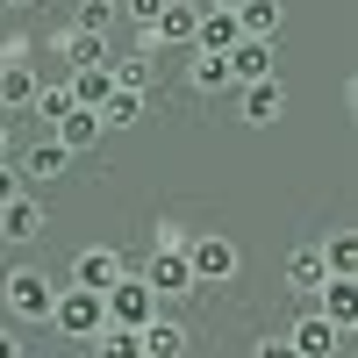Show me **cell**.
<instances>
[{
	"label": "cell",
	"instance_id": "obj_31",
	"mask_svg": "<svg viewBox=\"0 0 358 358\" xmlns=\"http://www.w3.org/2000/svg\"><path fill=\"white\" fill-rule=\"evenodd\" d=\"M251 358H294V344H287V337H258Z\"/></svg>",
	"mask_w": 358,
	"mask_h": 358
},
{
	"label": "cell",
	"instance_id": "obj_34",
	"mask_svg": "<svg viewBox=\"0 0 358 358\" xmlns=\"http://www.w3.org/2000/svg\"><path fill=\"white\" fill-rule=\"evenodd\" d=\"M0 8H36V0H0Z\"/></svg>",
	"mask_w": 358,
	"mask_h": 358
},
{
	"label": "cell",
	"instance_id": "obj_10",
	"mask_svg": "<svg viewBox=\"0 0 358 358\" xmlns=\"http://www.w3.org/2000/svg\"><path fill=\"white\" fill-rule=\"evenodd\" d=\"M308 308H315V315H330L337 330L351 337V330H358V280H344V273H330V280L315 287V301H308Z\"/></svg>",
	"mask_w": 358,
	"mask_h": 358
},
{
	"label": "cell",
	"instance_id": "obj_9",
	"mask_svg": "<svg viewBox=\"0 0 358 358\" xmlns=\"http://www.w3.org/2000/svg\"><path fill=\"white\" fill-rule=\"evenodd\" d=\"M287 344H294V358H337L344 330H337L330 315H315V308H301V315H294V330H287Z\"/></svg>",
	"mask_w": 358,
	"mask_h": 358
},
{
	"label": "cell",
	"instance_id": "obj_25",
	"mask_svg": "<svg viewBox=\"0 0 358 358\" xmlns=\"http://www.w3.org/2000/svg\"><path fill=\"white\" fill-rule=\"evenodd\" d=\"M36 86H43V79H36V72H29L22 57H15V65L0 72V108H29V101H36Z\"/></svg>",
	"mask_w": 358,
	"mask_h": 358
},
{
	"label": "cell",
	"instance_id": "obj_6",
	"mask_svg": "<svg viewBox=\"0 0 358 358\" xmlns=\"http://www.w3.org/2000/svg\"><path fill=\"white\" fill-rule=\"evenodd\" d=\"M236 115H244L251 129H273L280 115H287V86H280V72H273V79H244V86H236Z\"/></svg>",
	"mask_w": 358,
	"mask_h": 358
},
{
	"label": "cell",
	"instance_id": "obj_3",
	"mask_svg": "<svg viewBox=\"0 0 358 358\" xmlns=\"http://www.w3.org/2000/svg\"><path fill=\"white\" fill-rule=\"evenodd\" d=\"M187 265H194V287H229L236 265H244V251L208 229V236H187Z\"/></svg>",
	"mask_w": 358,
	"mask_h": 358
},
{
	"label": "cell",
	"instance_id": "obj_17",
	"mask_svg": "<svg viewBox=\"0 0 358 358\" xmlns=\"http://www.w3.org/2000/svg\"><path fill=\"white\" fill-rule=\"evenodd\" d=\"M187 86H194L201 101L229 94V57H222V50H187Z\"/></svg>",
	"mask_w": 358,
	"mask_h": 358
},
{
	"label": "cell",
	"instance_id": "obj_20",
	"mask_svg": "<svg viewBox=\"0 0 358 358\" xmlns=\"http://www.w3.org/2000/svg\"><path fill=\"white\" fill-rule=\"evenodd\" d=\"M280 22H287L280 0H236V29H244V36H265V43H273Z\"/></svg>",
	"mask_w": 358,
	"mask_h": 358
},
{
	"label": "cell",
	"instance_id": "obj_23",
	"mask_svg": "<svg viewBox=\"0 0 358 358\" xmlns=\"http://www.w3.org/2000/svg\"><path fill=\"white\" fill-rule=\"evenodd\" d=\"M65 86H72V101H79V108H101V101H108V86H115V72H108V65H86V72H65Z\"/></svg>",
	"mask_w": 358,
	"mask_h": 358
},
{
	"label": "cell",
	"instance_id": "obj_14",
	"mask_svg": "<svg viewBox=\"0 0 358 358\" xmlns=\"http://www.w3.org/2000/svg\"><path fill=\"white\" fill-rule=\"evenodd\" d=\"M136 344H143V358H187V322L158 308V315L136 330Z\"/></svg>",
	"mask_w": 358,
	"mask_h": 358
},
{
	"label": "cell",
	"instance_id": "obj_4",
	"mask_svg": "<svg viewBox=\"0 0 358 358\" xmlns=\"http://www.w3.org/2000/svg\"><path fill=\"white\" fill-rule=\"evenodd\" d=\"M143 287L158 294V301H187L194 294V265H187V244H158L143 258Z\"/></svg>",
	"mask_w": 358,
	"mask_h": 358
},
{
	"label": "cell",
	"instance_id": "obj_28",
	"mask_svg": "<svg viewBox=\"0 0 358 358\" xmlns=\"http://www.w3.org/2000/svg\"><path fill=\"white\" fill-rule=\"evenodd\" d=\"M158 8H165V0H115V15H122L129 29H151V22H158Z\"/></svg>",
	"mask_w": 358,
	"mask_h": 358
},
{
	"label": "cell",
	"instance_id": "obj_7",
	"mask_svg": "<svg viewBox=\"0 0 358 358\" xmlns=\"http://www.w3.org/2000/svg\"><path fill=\"white\" fill-rule=\"evenodd\" d=\"M15 172L29 179V187H50V179L72 172V151H65L57 136H36V143H22V151H15Z\"/></svg>",
	"mask_w": 358,
	"mask_h": 358
},
{
	"label": "cell",
	"instance_id": "obj_22",
	"mask_svg": "<svg viewBox=\"0 0 358 358\" xmlns=\"http://www.w3.org/2000/svg\"><path fill=\"white\" fill-rule=\"evenodd\" d=\"M108 72H115V86H136V94H151V79H158L151 50H122V57H108Z\"/></svg>",
	"mask_w": 358,
	"mask_h": 358
},
{
	"label": "cell",
	"instance_id": "obj_30",
	"mask_svg": "<svg viewBox=\"0 0 358 358\" xmlns=\"http://www.w3.org/2000/svg\"><path fill=\"white\" fill-rule=\"evenodd\" d=\"M0 358H29L22 351V322H0Z\"/></svg>",
	"mask_w": 358,
	"mask_h": 358
},
{
	"label": "cell",
	"instance_id": "obj_11",
	"mask_svg": "<svg viewBox=\"0 0 358 358\" xmlns=\"http://www.w3.org/2000/svg\"><path fill=\"white\" fill-rule=\"evenodd\" d=\"M43 229H50V215H43V201L29 194V187H22L8 208H0V236H8V244H36Z\"/></svg>",
	"mask_w": 358,
	"mask_h": 358
},
{
	"label": "cell",
	"instance_id": "obj_26",
	"mask_svg": "<svg viewBox=\"0 0 358 358\" xmlns=\"http://www.w3.org/2000/svg\"><path fill=\"white\" fill-rule=\"evenodd\" d=\"M115 22H122L115 0H79V8H72V29H94V36H115Z\"/></svg>",
	"mask_w": 358,
	"mask_h": 358
},
{
	"label": "cell",
	"instance_id": "obj_8",
	"mask_svg": "<svg viewBox=\"0 0 358 358\" xmlns=\"http://www.w3.org/2000/svg\"><path fill=\"white\" fill-rule=\"evenodd\" d=\"M122 273H129V258L115 251V244H86V251L72 258V287H94V294H108Z\"/></svg>",
	"mask_w": 358,
	"mask_h": 358
},
{
	"label": "cell",
	"instance_id": "obj_13",
	"mask_svg": "<svg viewBox=\"0 0 358 358\" xmlns=\"http://www.w3.org/2000/svg\"><path fill=\"white\" fill-rule=\"evenodd\" d=\"M322 280H330L322 251H315V244H294V251H287V294H294V301H315Z\"/></svg>",
	"mask_w": 358,
	"mask_h": 358
},
{
	"label": "cell",
	"instance_id": "obj_18",
	"mask_svg": "<svg viewBox=\"0 0 358 358\" xmlns=\"http://www.w3.org/2000/svg\"><path fill=\"white\" fill-rule=\"evenodd\" d=\"M94 115H101V129H136L143 122V94H136V86H108V101Z\"/></svg>",
	"mask_w": 358,
	"mask_h": 358
},
{
	"label": "cell",
	"instance_id": "obj_33",
	"mask_svg": "<svg viewBox=\"0 0 358 358\" xmlns=\"http://www.w3.org/2000/svg\"><path fill=\"white\" fill-rule=\"evenodd\" d=\"M0 158H15V136H8V122H0Z\"/></svg>",
	"mask_w": 358,
	"mask_h": 358
},
{
	"label": "cell",
	"instance_id": "obj_5",
	"mask_svg": "<svg viewBox=\"0 0 358 358\" xmlns=\"http://www.w3.org/2000/svg\"><path fill=\"white\" fill-rule=\"evenodd\" d=\"M101 301H108V322H122V330H143V322H151V315L165 308L158 294L143 287V273H122V280H115V287L101 294Z\"/></svg>",
	"mask_w": 358,
	"mask_h": 358
},
{
	"label": "cell",
	"instance_id": "obj_27",
	"mask_svg": "<svg viewBox=\"0 0 358 358\" xmlns=\"http://www.w3.org/2000/svg\"><path fill=\"white\" fill-rule=\"evenodd\" d=\"M29 108L43 115V129H57V115L72 108V86H65V79H50V86H36V101H29Z\"/></svg>",
	"mask_w": 358,
	"mask_h": 358
},
{
	"label": "cell",
	"instance_id": "obj_15",
	"mask_svg": "<svg viewBox=\"0 0 358 358\" xmlns=\"http://www.w3.org/2000/svg\"><path fill=\"white\" fill-rule=\"evenodd\" d=\"M50 136H57V143H65V151L79 158V151H94L108 129H101V115H94V108H79V101H72L65 115H57V129H50Z\"/></svg>",
	"mask_w": 358,
	"mask_h": 358
},
{
	"label": "cell",
	"instance_id": "obj_35",
	"mask_svg": "<svg viewBox=\"0 0 358 358\" xmlns=\"http://www.w3.org/2000/svg\"><path fill=\"white\" fill-rule=\"evenodd\" d=\"M208 8H229V15H236V0H208Z\"/></svg>",
	"mask_w": 358,
	"mask_h": 358
},
{
	"label": "cell",
	"instance_id": "obj_29",
	"mask_svg": "<svg viewBox=\"0 0 358 358\" xmlns=\"http://www.w3.org/2000/svg\"><path fill=\"white\" fill-rule=\"evenodd\" d=\"M22 187H29V179H22V172H15V158H0V208H8V201H15V194H22Z\"/></svg>",
	"mask_w": 358,
	"mask_h": 358
},
{
	"label": "cell",
	"instance_id": "obj_2",
	"mask_svg": "<svg viewBox=\"0 0 358 358\" xmlns=\"http://www.w3.org/2000/svg\"><path fill=\"white\" fill-rule=\"evenodd\" d=\"M101 322H108V301H101L94 287H57V301H50V330L57 337H79L86 344Z\"/></svg>",
	"mask_w": 358,
	"mask_h": 358
},
{
	"label": "cell",
	"instance_id": "obj_19",
	"mask_svg": "<svg viewBox=\"0 0 358 358\" xmlns=\"http://www.w3.org/2000/svg\"><path fill=\"white\" fill-rule=\"evenodd\" d=\"M244 29H236V15L229 8H201V22H194V50H229Z\"/></svg>",
	"mask_w": 358,
	"mask_h": 358
},
{
	"label": "cell",
	"instance_id": "obj_16",
	"mask_svg": "<svg viewBox=\"0 0 358 358\" xmlns=\"http://www.w3.org/2000/svg\"><path fill=\"white\" fill-rule=\"evenodd\" d=\"M57 57H65V72H86V65H108L115 43L94 36V29H65V36H57Z\"/></svg>",
	"mask_w": 358,
	"mask_h": 358
},
{
	"label": "cell",
	"instance_id": "obj_24",
	"mask_svg": "<svg viewBox=\"0 0 358 358\" xmlns=\"http://www.w3.org/2000/svg\"><path fill=\"white\" fill-rule=\"evenodd\" d=\"M86 344H94V358H143L136 330H122V322H101V330L86 337Z\"/></svg>",
	"mask_w": 358,
	"mask_h": 358
},
{
	"label": "cell",
	"instance_id": "obj_32",
	"mask_svg": "<svg viewBox=\"0 0 358 358\" xmlns=\"http://www.w3.org/2000/svg\"><path fill=\"white\" fill-rule=\"evenodd\" d=\"M15 57H22V43H0V72H8V65H15Z\"/></svg>",
	"mask_w": 358,
	"mask_h": 358
},
{
	"label": "cell",
	"instance_id": "obj_12",
	"mask_svg": "<svg viewBox=\"0 0 358 358\" xmlns=\"http://www.w3.org/2000/svg\"><path fill=\"white\" fill-rule=\"evenodd\" d=\"M229 86H244V79H273L280 65H273V43H265V36H236L229 50Z\"/></svg>",
	"mask_w": 358,
	"mask_h": 358
},
{
	"label": "cell",
	"instance_id": "obj_1",
	"mask_svg": "<svg viewBox=\"0 0 358 358\" xmlns=\"http://www.w3.org/2000/svg\"><path fill=\"white\" fill-rule=\"evenodd\" d=\"M50 301H57V280L36 273V265H15V273L0 280V308H8V322H50Z\"/></svg>",
	"mask_w": 358,
	"mask_h": 358
},
{
	"label": "cell",
	"instance_id": "obj_21",
	"mask_svg": "<svg viewBox=\"0 0 358 358\" xmlns=\"http://www.w3.org/2000/svg\"><path fill=\"white\" fill-rule=\"evenodd\" d=\"M322 265H330V273H344V280H358V229H330L322 236Z\"/></svg>",
	"mask_w": 358,
	"mask_h": 358
}]
</instances>
